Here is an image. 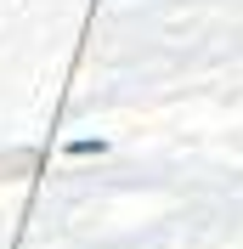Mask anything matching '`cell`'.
Returning a JSON list of instances; mask_svg holds the SVG:
<instances>
[{
    "instance_id": "cell-1",
    "label": "cell",
    "mask_w": 243,
    "mask_h": 249,
    "mask_svg": "<svg viewBox=\"0 0 243 249\" xmlns=\"http://www.w3.org/2000/svg\"><path fill=\"white\" fill-rule=\"evenodd\" d=\"M34 170V153H12V159H0V176H23Z\"/></svg>"
}]
</instances>
